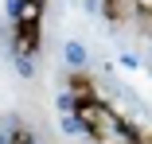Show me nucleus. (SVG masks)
<instances>
[{
  "label": "nucleus",
  "instance_id": "nucleus-1",
  "mask_svg": "<svg viewBox=\"0 0 152 144\" xmlns=\"http://www.w3.org/2000/svg\"><path fill=\"white\" fill-rule=\"evenodd\" d=\"M66 55H70V63H74V66H78V63L86 59V55H82V47H78V43H70V51H66Z\"/></svg>",
  "mask_w": 152,
  "mask_h": 144
}]
</instances>
